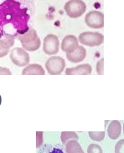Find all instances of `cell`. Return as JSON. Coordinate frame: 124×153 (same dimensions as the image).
<instances>
[{
	"label": "cell",
	"instance_id": "1",
	"mask_svg": "<svg viewBox=\"0 0 124 153\" xmlns=\"http://www.w3.org/2000/svg\"><path fill=\"white\" fill-rule=\"evenodd\" d=\"M29 16L20 8V4L13 0H8L0 5V31L2 33L5 26L11 24L17 35L28 30Z\"/></svg>",
	"mask_w": 124,
	"mask_h": 153
},
{
	"label": "cell",
	"instance_id": "2",
	"mask_svg": "<svg viewBox=\"0 0 124 153\" xmlns=\"http://www.w3.org/2000/svg\"><path fill=\"white\" fill-rule=\"evenodd\" d=\"M87 6L82 0H70L64 6L67 16L71 18H78L86 11Z\"/></svg>",
	"mask_w": 124,
	"mask_h": 153
},
{
	"label": "cell",
	"instance_id": "3",
	"mask_svg": "<svg viewBox=\"0 0 124 153\" xmlns=\"http://www.w3.org/2000/svg\"><path fill=\"white\" fill-rule=\"evenodd\" d=\"M79 42L83 45L89 47L99 46L104 42V36L101 33L86 31L79 35Z\"/></svg>",
	"mask_w": 124,
	"mask_h": 153
},
{
	"label": "cell",
	"instance_id": "4",
	"mask_svg": "<svg viewBox=\"0 0 124 153\" xmlns=\"http://www.w3.org/2000/svg\"><path fill=\"white\" fill-rule=\"evenodd\" d=\"M10 58L13 64L17 67H26L30 62V56L24 48H16L10 51Z\"/></svg>",
	"mask_w": 124,
	"mask_h": 153
},
{
	"label": "cell",
	"instance_id": "5",
	"mask_svg": "<svg viewBox=\"0 0 124 153\" xmlns=\"http://www.w3.org/2000/svg\"><path fill=\"white\" fill-rule=\"evenodd\" d=\"M66 67L64 59L60 56H52L45 62V68L51 75L61 74Z\"/></svg>",
	"mask_w": 124,
	"mask_h": 153
},
{
	"label": "cell",
	"instance_id": "6",
	"mask_svg": "<svg viewBox=\"0 0 124 153\" xmlns=\"http://www.w3.org/2000/svg\"><path fill=\"white\" fill-rule=\"evenodd\" d=\"M59 50V40L58 37L55 34H48L45 37L43 42V51L49 56H54L57 54Z\"/></svg>",
	"mask_w": 124,
	"mask_h": 153
},
{
	"label": "cell",
	"instance_id": "7",
	"mask_svg": "<svg viewBox=\"0 0 124 153\" xmlns=\"http://www.w3.org/2000/svg\"><path fill=\"white\" fill-rule=\"evenodd\" d=\"M85 23L91 28H102L104 27V15L96 10L90 11L85 16Z\"/></svg>",
	"mask_w": 124,
	"mask_h": 153
},
{
	"label": "cell",
	"instance_id": "8",
	"mask_svg": "<svg viewBox=\"0 0 124 153\" xmlns=\"http://www.w3.org/2000/svg\"><path fill=\"white\" fill-rule=\"evenodd\" d=\"M78 39L74 35H66L62 39L61 48L66 53H74L78 48Z\"/></svg>",
	"mask_w": 124,
	"mask_h": 153
},
{
	"label": "cell",
	"instance_id": "9",
	"mask_svg": "<svg viewBox=\"0 0 124 153\" xmlns=\"http://www.w3.org/2000/svg\"><path fill=\"white\" fill-rule=\"evenodd\" d=\"M66 56L70 62L73 63H78V62H82L84 59L86 58L87 52L84 47L79 45L76 51H74V53H66Z\"/></svg>",
	"mask_w": 124,
	"mask_h": 153
},
{
	"label": "cell",
	"instance_id": "10",
	"mask_svg": "<svg viewBox=\"0 0 124 153\" xmlns=\"http://www.w3.org/2000/svg\"><path fill=\"white\" fill-rule=\"evenodd\" d=\"M92 72V67L88 63L79 65L76 67L67 68L66 70V75H89Z\"/></svg>",
	"mask_w": 124,
	"mask_h": 153
},
{
	"label": "cell",
	"instance_id": "11",
	"mask_svg": "<svg viewBox=\"0 0 124 153\" xmlns=\"http://www.w3.org/2000/svg\"><path fill=\"white\" fill-rule=\"evenodd\" d=\"M38 153H66V149L59 144H45L38 150Z\"/></svg>",
	"mask_w": 124,
	"mask_h": 153
},
{
	"label": "cell",
	"instance_id": "12",
	"mask_svg": "<svg viewBox=\"0 0 124 153\" xmlns=\"http://www.w3.org/2000/svg\"><path fill=\"white\" fill-rule=\"evenodd\" d=\"M107 133H108V137L112 140H116L118 138L121 134V124L120 121L112 120L108 125Z\"/></svg>",
	"mask_w": 124,
	"mask_h": 153
},
{
	"label": "cell",
	"instance_id": "13",
	"mask_svg": "<svg viewBox=\"0 0 124 153\" xmlns=\"http://www.w3.org/2000/svg\"><path fill=\"white\" fill-rule=\"evenodd\" d=\"M45 74L44 68L37 63L28 65L22 71V75H45Z\"/></svg>",
	"mask_w": 124,
	"mask_h": 153
},
{
	"label": "cell",
	"instance_id": "14",
	"mask_svg": "<svg viewBox=\"0 0 124 153\" xmlns=\"http://www.w3.org/2000/svg\"><path fill=\"white\" fill-rule=\"evenodd\" d=\"M37 38H38V34H37V31L34 29H30L27 32L17 35V38L21 42V44L35 40Z\"/></svg>",
	"mask_w": 124,
	"mask_h": 153
},
{
	"label": "cell",
	"instance_id": "15",
	"mask_svg": "<svg viewBox=\"0 0 124 153\" xmlns=\"http://www.w3.org/2000/svg\"><path fill=\"white\" fill-rule=\"evenodd\" d=\"M66 153H84L77 140H71L69 141L65 145Z\"/></svg>",
	"mask_w": 124,
	"mask_h": 153
},
{
	"label": "cell",
	"instance_id": "16",
	"mask_svg": "<svg viewBox=\"0 0 124 153\" xmlns=\"http://www.w3.org/2000/svg\"><path fill=\"white\" fill-rule=\"evenodd\" d=\"M22 47L24 49L28 52H35L40 48L41 46V39L39 38H37L35 40L29 42L27 43H22Z\"/></svg>",
	"mask_w": 124,
	"mask_h": 153
},
{
	"label": "cell",
	"instance_id": "17",
	"mask_svg": "<svg viewBox=\"0 0 124 153\" xmlns=\"http://www.w3.org/2000/svg\"><path fill=\"white\" fill-rule=\"evenodd\" d=\"M61 141L63 145H66L69 141L71 140H78V135L74 131H62L61 133Z\"/></svg>",
	"mask_w": 124,
	"mask_h": 153
},
{
	"label": "cell",
	"instance_id": "18",
	"mask_svg": "<svg viewBox=\"0 0 124 153\" xmlns=\"http://www.w3.org/2000/svg\"><path fill=\"white\" fill-rule=\"evenodd\" d=\"M10 46L6 41L0 38V58H3L10 53Z\"/></svg>",
	"mask_w": 124,
	"mask_h": 153
},
{
	"label": "cell",
	"instance_id": "19",
	"mask_svg": "<svg viewBox=\"0 0 124 153\" xmlns=\"http://www.w3.org/2000/svg\"><path fill=\"white\" fill-rule=\"evenodd\" d=\"M89 137L91 140L95 141H102L105 138V131H99V132H94V131H89L88 132Z\"/></svg>",
	"mask_w": 124,
	"mask_h": 153
},
{
	"label": "cell",
	"instance_id": "20",
	"mask_svg": "<svg viewBox=\"0 0 124 153\" xmlns=\"http://www.w3.org/2000/svg\"><path fill=\"white\" fill-rule=\"evenodd\" d=\"M0 37L1 39H3L6 41V42L8 43V45L10 47H12L14 45V40H15V37L13 34H0Z\"/></svg>",
	"mask_w": 124,
	"mask_h": 153
},
{
	"label": "cell",
	"instance_id": "21",
	"mask_svg": "<svg viewBox=\"0 0 124 153\" xmlns=\"http://www.w3.org/2000/svg\"><path fill=\"white\" fill-rule=\"evenodd\" d=\"M88 153H103L101 146L95 144H91L88 148Z\"/></svg>",
	"mask_w": 124,
	"mask_h": 153
},
{
	"label": "cell",
	"instance_id": "22",
	"mask_svg": "<svg viewBox=\"0 0 124 153\" xmlns=\"http://www.w3.org/2000/svg\"><path fill=\"white\" fill-rule=\"evenodd\" d=\"M96 71L98 75L104 74V59H101L98 61L96 64Z\"/></svg>",
	"mask_w": 124,
	"mask_h": 153
},
{
	"label": "cell",
	"instance_id": "23",
	"mask_svg": "<svg viewBox=\"0 0 124 153\" xmlns=\"http://www.w3.org/2000/svg\"><path fill=\"white\" fill-rule=\"evenodd\" d=\"M115 153H124V139L116 143L115 146Z\"/></svg>",
	"mask_w": 124,
	"mask_h": 153
},
{
	"label": "cell",
	"instance_id": "24",
	"mask_svg": "<svg viewBox=\"0 0 124 153\" xmlns=\"http://www.w3.org/2000/svg\"><path fill=\"white\" fill-rule=\"evenodd\" d=\"M42 135H43V133L42 132H37V148H40V146L42 144Z\"/></svg>",
	"mask_w": 124,
	"mask_h": 153
},
{
	"label": "cell",
	"instance_id": "25",
	"mask_svg": "<svg viewBox=\"0 0 124 153\" xmlns=\"http://www.w3.org/2000/svg\"><path fill=\"white\" fill-rule=\"evenodd\" d=\"M12 73L10 69L6 67H0V75H11Z\"/></svg>",
	"mask_w": 124,
	"mask_h": 153
},
{
	"label": "cell",
	"instance_id": "26",
	"mask_svg": "<svg viewBox=\"0 0 124 153\" xmlns=\"http://www.w3.org/2000/svg\"><path fill=\"white\" fill-rule=\"evenodd\" d=\"M123 133H124V123H123Z\"/></svg>",
	"mask_w": 124,
	"mask_h": 153
}]
</instances>
